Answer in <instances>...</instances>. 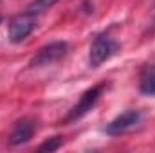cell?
Returning <instances> with one entry per match:
<instances>
[{"mask_svg": "<svg viewBox=\"0 0 155 153\" xmlns=\"http://www.w3.org/2000/svg\"><path fill=\"white\" fill-rule=\"evenodd\" d=\"M36 132H38V119L22 117L20 121H16L13 124L9 137H7V142H9V146H22V144L29 142Z\"/></svg>", "mask_w": 155, "mask_h": 153, "instance_id": "cell-6", "label": "cell"}, {"mask_svg": "<svg viewBox=\"0 0 155 153\" xmlns=\"http://www.w3.org/2000/svg\"><path fill=\"white\" fill-rule=\"evenodd\" d=\"M56 2H58V0H35V2L29 5V9H31V11H35V13L38 15V13H41V11H45V9H49V7H52Z\"/></svg>", "mask_w": 155, "mask_h": 153, "instance_id": "cell-9", "label": "cell"}, {"mask_svg": "<svg viewBox=\"0 0 155 153\" xmlns=\"http://www.w3.org/2000/svg\"><path fill=\"white\" fill-rule=\"evenodd\" d=\"M139 90L144 96H155V63L146 65L139 74Z\"/></svg>", "mask_w": 155, "mask_h": 153, "instance_id": "cell-7", "label": "cell"}, {"mask_svg": "<svg viewBox=\"0 0 155 153\" xmlns=\"http://www.w3.org/2000/svg\"><path fill=\"white\" fill-rule=\"evenodd\" d=\"M36 27V13L27 9L15 15L7 24V36L11 43H22Z\"/></svg>", "mask_w": 155, "mask_h": 153, "instance_id": "cell-2", "label": "cell"}, {"mask_svg": "<svg viewBox=\"0 0 155 153\" xmlns=\"http://www.w3.org/2000/svg\"><path fill=\"white\" fill-rule=\"evenodd\" d=\"M119 50V43L108 34H97L92 45H90V52H88V65L92 69H97L99 65H103L105 61H108L112 56H116Z\"/></svg>", "mask_w": 155, "mask_h": 153, "instance_id": "cell-3", "label": "cell"}, {"mask_svg": "<svg viewBox=\"0 0 155 153\" xmlns=\"http://www.w3.org/2000/svg\"><path fill=\"white\" fill-rule=\"evenodd\" d=\"M105 88H107V83L103 81V83H97V85L90 86L88 90H85V92L81 94L79 101L69 110V114H67V117L63 119V122H65V124H72V122H76V121H79V119H83L85 115L97 105V101L101 99Z\"/></svg>", "mask_w": 155, "mask_h": 153, "instance_id": "cell-1", "label": "cell"}, {"mask_svg": "<svg viewBox=\"0 0 155 153\" xmlns=\"http://www.w3.org/2000/svg\"><path fill=\"white\" fill-rule=\"evenodd\" d=\"M0 20H2V18H0Z\"/></svg>", "mask_w": 155, "mask_h": 153, "instance_id": "cell-10", "label": "cell"}, {"mask_svg": "<svg viewBox=\"0 0 155 153\" xmlns=\"http://www.w3.org/2000/svg\"><path fill=\"white\" fill-rule=\"evenodd\" d=\"M61 137L60 135H54V137H51V139H47V141H43L41 144L38 146V151H56V150H60L61 148Z\"/></svg>", "mask_w": 155, "mask_h": 153, "instance_id": "cell-8", "label": "cell"}, {"mask_svg": "<svg viewBox=\"0 0 155 153\" xmlns=\"http://www.w3.org/2000/svg\"><path fill=\"white\" fill-rule=\"evenodd\" d=\"M141 121H143L141 110L130 108V110H124L123 114H119L114 121H110L103 128V132L110 137H119V135H124V133L132 132L134 128H137L141 124Z\"/></svg>", "mask_w": 155, "mask_h": 153, "instance_id": "cell-5", "label": "cell"}, {"mask_svg": "<svg viewBox=\"0 0 155 153\" xmlns=\"http://www.w3.org/2000/svg\"><path fill=\"white\" fill-rule=\"evenodd\" d=\"M67 50H69V43L67 41L47 43V45H43L38 52L31 58L29 67L31 69H40V67H47V65L58 63L60 60H63L67 56Z\"/></svg>", "mask_w": 155, "mask_h": 153, "instance_id": "cell-4", "label": "cell"}]
</instances>
